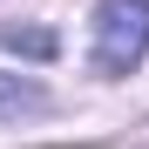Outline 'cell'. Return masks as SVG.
<instances>
[{"label":"cell","instance_id":"cell-1","mask_svg":"<svg viewBox=\"0 0 149 149\" xmlns=\"http://www.w3.org/2000/svg\"><path fill=\"white\" fill-rule=\"evenodd\" d=\"M149 54V0H102L95 7V74H129Z\"/></svg>","mask_w":149,"mask_h":149},{"label":"cell","instance_id":"cell-2","mask_svg":"<svg viewBox=\"0 0 149 149\" xmlns=\"http://www.w3.org/2000/svg\"><path fill=\"white\" fill-rule=\"evenodd\" d=\"M47 109V88L34 74H0V122H20V115H41Z\"/></svg>","mask_w":149,"mask_h":149},{"label":"cell","instance_id":"cell-3","mask_svg":"<svg viewBox=\"0 0 149 149\" xmlns=\"http://www.w3.org/2000/svg\"><path fill=\"white\" fill-rule=\"evenodd\" d=\"M0 47H14V54H34V61H47V54H54V34H41V27H0Z\"/></svg>","mask_w":149,"mask_h":149}]
</instances>
